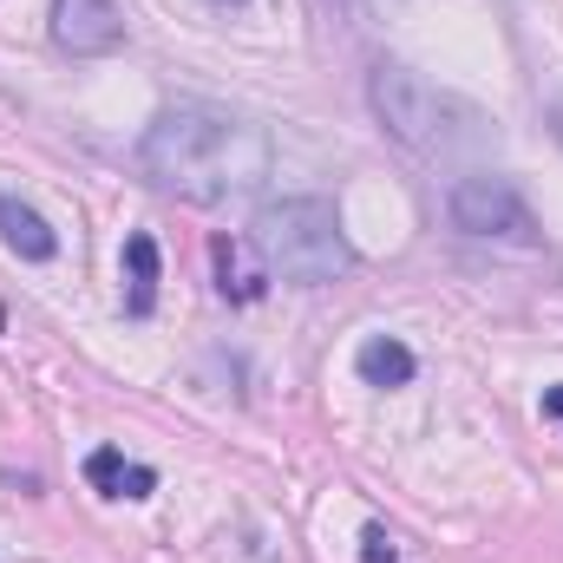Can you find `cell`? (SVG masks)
I'll return each mask as SVG.
<instances>
[{
    "mask_svg": "<svg viewBox=\"0 0 563 563\" xmlns=\"http://www.w3.org/2000/svg\"><path fill=\"white\" fill-rule=\"evenodd\" d=\"M445 210H452V230H465V236L531 243V210H525V197L505 177H459L452 197H445Z\"/></svg>",
    "mask_w": 563,
    "mask_h": 563,
    "instance_id": "obj_4",
    "label": "cell"
},
{
    "mask_svg": "<svg viewBox=\"0 0 563 563\" xmlns=\"http://www.w3.org/2000/svg\"><path fill=\"white\" fill-rule=\"evenodd\" d=\"M210 263H217V295H223V301H236V308L263 301V288H269V263L256 256L250 236H217V243H210Z\"/></svg>",
    "mask_w": 563,
    "mask_h": 563,
    "instance_id": "obj_6",
    "label": "cell"
},
{
    "mask_svg": "<svg viewBox=\"0 0 563 563\" xmlns=\"http://www.w3.org/2000/svg\"><path fill=\"white\" fill-rule=\"evenodd\" d=\"M217 7H243V0H217Z\"/></svg>",
    "mask_w": 563,
    "mask_h": 563,
    "instance_id": "obj_14",
    "label": "cell"
},
{
    "mask_svg": "<svg viewBox=\"0 0 563 563\" xmlns=\"http://www.w3.org/2000/svg\"><path fill=\"white\" fill-rule=\"evenodd\" d=\"M144 177L184 203H223L250 197L269 177V139L263 125L223 112V106H164L139 139Z\"/></svg>",
    "mask_w": 563,
    "mask_h": 563,
    "instance_id": "obj_1",
    "label": "cell"
},
{
    "mask_svg": "<svg viewBox=\"0 0 563 563\" xmlns=\"http://www.w3.org/2000/svg\"><path fill=\"white\" fill-rule=\"evenodd\" d=\"M354 367H361V380H367V387H407V380L420 374L413 347H407V341H394V334H367V341H361V354H354Z\"/></svg>",
    "mask_w": 563,
    "mask_h": 563,
    "instance_id": "obj_10",
    "label": "cell"
},
{
    "mask_svg": "<svg viewBox=\"0 0 563 563\" xmlns=\"http://www.w3.org/2000/svg\"><path fill=\"white\" fill-rule=\"evenodd\" d=\"M86 478H92V492H106V498H151V492H157V472L139 465V459H125L119 445H99V452L86 459Z\"/></svg>",
    "mask_w": 563,
    "mask_h": 563,
    "instance_id": "obj_7",
    "label": "cell"
},
{
    "mask_svg": "<svg viewBox=\"0 0 563 563\" xmlns=\"http://www.w3.org/2000/svg\"><path fill=\"white\" fill-rule=\"evenodd\" d=\"M361 558H367V563H400V558H394L387 525H367V531H361Z\"/></svg>",
    "mask_w": 563,
    "mask_h": 563,
    "instance_id": "obj_11",
    "label": "cell"
},
{
    "mask_svg": "<svg viewBox=\"0 0 563 563\" xmlns=\"http://www.w3.org/2000/svg\"><path fill=\"white\" fill-rule=\"evenodd\" d=\"M0 236H7V250H13L20 263H53V256H59V236H53L46 217L26 210L20 197H0Z\"/></svg>",
    "mask_w": 563,
    "mask_h": 563,
    "instance_id": "obj_8",
    "label": "cell"
},
{
    "mask_svg": "<svg viewBox=\"0 0 563 563\" xmlns=\"http://www.w3.org/2000/svg\"><path fill=\"white\" fill-rule=\"evenodd\" d=\"M551 132L563 139V99H551Z\"/></svg>",
    "mask_w": 563,
    "mask_h": 563,
    "instance_id": "obj_13",
    "label": "cell"
},
{
    "mask_svg": "<svg viewBox=\"0 0 563 563\" xmlns=\"http://www.w3.org/2000/svg\"><path fill=\"white\" fill-rule=\"evenodd\" d=\"M256 256L269 263V282H295V288H328L354 269V243L334 217L328 197H282L263 203L250 223Z\"/></svg>",
    "mask_w": 563,
    "mask_h": 563,
    "instance_id": "obj_2",
    "label": "cell"
},
{
    "mask_svg": "<svg viewBox=\"0 0 563 563\" xmlns=\"http://www.w3.org/2000/svg\"><path fill=\"white\" fill-rule=\"evenodd\" d=\"M53 40H59V53H79V59L112 53L125 40V13H119V0H59L53 7Z\"/></svg>",
    "mask_w": 563,
    "mask_h": 563,
    "instance_id": "obj_5",
    "label": "cell"
},
{
    "mask_svg": "<svg viewBox=\"0 0 563 563\" xmlns=\"http://www.w3.org/2000/svg\"><path fill=\"white\" fill-rule=\"evenodd\" d=\"M367 106L387 125V139H400L407 151H452V119H472L459 99H445L432 79L394 59L367 73Z\"/></svg>",
    "mask_w": 563,
    "mask_h": 563,
    "instance_id": "obj_3",
    "label": "cell"
},
{
    "mask_svg": "<svg viewBox=\"0 0 563 563\" xmlns=\"http://www.w3.org/2000/svg\"><path fill=\"white\" fill-rule=\"evenodd\" d=\"M544 420L563 426V387H544Z\"/></svg>",
    "mask_w": 563,
    "mask_h": 563,
    "instance_id": "obj_12",
    "label": "cell"
},
{
    "mask_svg": "<svg viewBox=\"0 0 563 563\" xmlns=\"http://www.w3.org/2000/svg\"><path fill=\"white\" fill-rule=\"evenodd\" d=\"M157 282H164V256H157V243L151 236H125V314L144 321L151 308H157Z\"/></svg>",
    "mask_w": 563,
    "mask_h": 563,
    "instance_id": "obj_9",
    "label": "cell"
}]
</instances>
